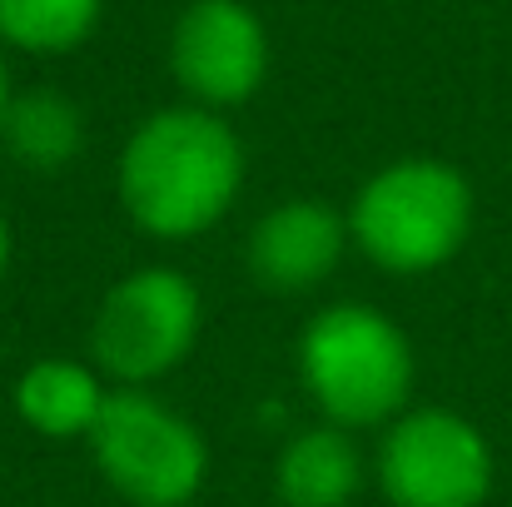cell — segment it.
Segmentation results:
<instances>
[{"label":"cell","mask_w":512,"mask_h":507,"mask_svg":"<svg viewBox=\"0 0 512 507\" xmlns=\"http://www.w3.org/2000/svg\"><path fill=\"white\" fill-rule=\"evenodd\" d=\"M244 184L239 135L204 105L150 115L120 155V204L155 239L214 229Z\"/></svg>","instance_id":"6da1fadb"},{"label":"cell","mask_w":512,"mask_h":507,"mask_svg":"<svg viewBox=\"0 0 512 507\" xmlns=\"http://www.w3.org/2000/svg\"><path fill=\"white\" fill-rule=\"evenodd\" d=\"M299 378L329 423L378 428L413 393V343L368 304H329L299 338Z\"/></svg>","instance_id":"7a4b0ae2"},{"label":"cell","mask_w":512,"mask_h":507,"mask_svg":"<svg viewBox=\"0 0 512 507\" xmlns=\"http://www.w3.org/2000/svg\"><path fill=\"white\" fill-rule=\"evenodd\" d=\"M473 229V184L443 160H398L378 169L353 209L348 239L388 274L443 269Z\"/></svg>","instance_id":"3957f363"},{"label":"cell","mask_w":512,"mask_h":507,"mask_svg":"<svg viewBox=\"0 0 512 507\" xmlns=\"http://www.w3.org/2000/svg\"><path fill=\"white\" fill-rule=\"evenodd\" d=\"M100 478L135 507H184L209 478L199 428L145 388H115L90 428Z\"/></svg>","instance_id":"277c9868"},{"label":"cell","mask_w":512,"mask_h":507,"mask_svg":"<svg viewBox=\"0 0 512 507\" xmlns=\"http://www.w3.org/2000/svg\"><path fill=\"white\" fill-rule=\"evenodd\" d=\"M204 324V299L194 289V279H184L179 269L150 264L125 274L95 309V329H90V348L95 363L125 383H155L170 368H179L199 338Z\"/></svg>","instance_id":"5b68a950"},{"label":"cell","mask_w":512,"mask_h":507,"mask_svg":"<svg viewBox=\"0 0 512 507\" xmlns=\"http://www.w3.org/2000/svg\"><path fill=\"white\" fill-rule=\"evenodd\" d=\"M378 483L393 507H483L493 493V448L463 413H398L378 448Z\"/></svg>","instance_id":"8992f818"},{"label":"cell","mask_w":512,"mask_h":507,"mask_svg":"<svg viewBox=\"0 0 512 507\" xmlns=\"http://www.w3.org/2000/svg\"><path fill=\"white\" fill-rule=\"evenodd\" d=\"M170 65L194 105H239L269 75V35L244 0H194L174 20Z\"/></svg>","instance_id":"52a82bcc"},{"label":"cell","mask_w":512,"mask_h":507,"mask_svg":"<svg viewBox=\"0 0 512 507\" xmlns=\"http://www.w3.org/2000/svg\"><path fill=\"white\" fill-rule=\"evenodd\" d=\"M343 244H348L343 214L319 199H289L249 229V269L264 289L304 294L339 269Z\"/></svg>","instance_id":"ba28073f"},{"label":"cell","mask_w":512,"mask_h":507,"mask_svg":"<svg viewBox=\"0 0 512 507\" xmlns=\"http://www.w3.org/2000/svg\"><path fill=\"white\" fill-rule=\"evenodd\" d=\"M363 488V453L339 423L304 428L274 463V493L284 507H348Z\"/></svg>","instance_id":"9c48e42d"},{"label":"cell","mask_w":512,"mask_h":507,"mask_svg":"<svg viewBox=\"0 0 512 507\" xmlns=\"http://www.w3.org/2000/svg\"><path fill=\"white\" fill-rule=\"evenodd\" d=\"M100 373L75 363V358H40L15 378V413L40 433V438H90L100 408H105Z\"/></svg>","instance_id":"30bf717a"},{"label":"cell","mask_w":512,"mask_h":507,"mask_svg":"<svg viewBox=\"0 0 512 507\" xmlns=\"http://www.w3.org/2000/svg\"><path fill=\"white\" fill-rule=\"evenodd\" d=\"M0 135H5V150H10L15 165L35 169V174H55L80 155L85 115L60 90H25V95L10 100Z\"/></svg>","instance_id":"8fae6325"},{"label":"cell","mask_w":512,"mask_h":507,"mask_svg":"<svg viewBox=\"0 0 512 507\" xmlns=\"http://www.w3.org/2000/svg\"><path fill=\"white\" fill-rule=\"evenodd\" d=\"M100 25V0H0V40L30 55H65Z\"/></svg>","instance_id":"7c38bea8"},{"label":"cell","mask_w":512,"mask_h":507,"mask_svg":"<svg viewBox=\"0 0 512 507\" xmlns=\"http://www.w3.org/2000/svg\"><path fill=\"white\" fill-rule=\"evenodd\" d=\"M10 249H15V239H10V219L0 214V279H5V269H10Z\"/></svg>","instance_id":"4fadbf2b"},{"label":"cell","mask_w":512,"mask_h":507,"mask_svg":"<svg viewBox=\"0 0 512 507\" xmlns=\"http://www.w3.org/2000/svg\"><path fill=\"white\" fill-rule=\"evenodd\" d=\"M10 75H5V60H0V120H5V110H10Z\"/></svg>","instance_id":"5bb4252c"}]
</instances>
